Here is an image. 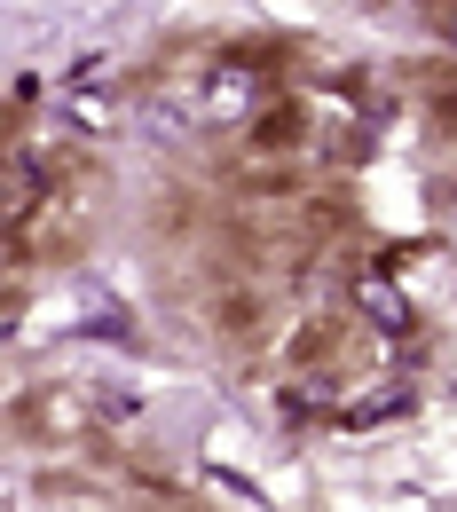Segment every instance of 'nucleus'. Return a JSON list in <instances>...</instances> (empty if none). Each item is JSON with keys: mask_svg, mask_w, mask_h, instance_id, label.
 Here are the masks:
<instances>
[{"mask_svg": "<svg viewBox=\"0 0 457 512\" xmlns=\"http://www.w3.org/2000/svg\"><path fill=\"white\" fill-rule=\"evenodd\" d=\"M347 300H355V316H371V331H387V339H410V331H418V300L402 292V276L379 268V260L347 276Z\"/></svg>", "mask_w": 457, "mask_h": 512, "instance_id": "obj_1", "label": "nucleus"}, {"mask_svg": "<svg viewBox=\"0 0 457 512\" xmlns=\"http://www.w3.org/2000/svg\"><path fill=\"white\" fill-rule=\"evenodd\" d=\"M261 111V71L253 64H213L205 71V95H197V127H237Z\"/></svg>", "mask_w": 457, "mask_h": 512, "instance_id": "obj_2", "label": "nucleus"}, {"mask_svg": "<svg viewBox=\"0 0 457 512\" xmlns=\"http://www.w3.org/2000/svg\"><path fill=\"white\" fill-rule=\"evenodd\" d=\"M0 205H8V221H16V229H24V213L40 205V166H32L24 150H8V197H0Z\"/></svg>", "mask_w": 457, "mask_h": 512, "instance_id": "obj_3", "label": "nucleus"}, {"mask_svg": "<svg viewBox=\"0 0 457 512\" xmlns=\"http://www.w3.org/2000/svg\"><path fill=\"white\" fill-rule=\"evenodd\" d=\"M64 119H79L87 134H103V127H119V103H103V95H87V87H71V95H64Z\"/></svg>", "mask_w": 457, "mask_h": 512, "instance_id": "obj_4", "label": "nucleus"}, {"mask_svg": "<svg viewBox=\"0 0 457 512\" xmlns=\"http://www.w3.org/2000/svg\"><path fill=\"white\" fill-rule=\"evenodd\" d=\"M442 40H450V56H457V8H450V16H442Z\"/></svg>", "mask_w": 457, "mask_h": 512, "instance_id": "obj_5", "label": "nucleus"}]
</instances>
